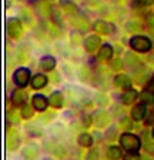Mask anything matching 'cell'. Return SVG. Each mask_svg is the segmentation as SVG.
<instances>
[{"label": "cell", "mask_w": 154, "mask_h": 160, "mask_svg": "<svg viewBox=\"0 0 154 160\" xmlns=\"http://www.w3.org/2000/svg\"><path fill=\"white\" fill-rule=\"evenodd\" d=\"M137 92L134 89H128L127 92H124L123 96H121V102H123L124 104H131L136 102V99H137Z\"/></svg>", "instance_id": "obj_13"}, {"label": "cell", "mask_w": 154, "mask_h": 160, "mask_svg": "<svg viewBox=\"0 0 154 160\" xmlns=\"http://www.w3.org/2000/svg\"><path fill=\"white\" fill-rule=\"evenodd\" d=\"M30 84L33 89H41V87H44L47 84V77L44 76V74H36V76L31 79Z\"/></svg>", "instance_id": "obj_15"}, {"label": "cell", "mask_w": 154, "mask_h": 160, "mask_svg": "<svg viewBox=\"0 0 154 160\" xmlns=\"http://www.w3.org/2000/svg\"><path fill=\"white\" fill-rule=\"evenodd\" d=\"M6 29H7V34L12 39H19L22 34V23L20 20L16 17H10L6 23Z\"/></svg>", "instance_id": "obj_4"}, {"label": "cell", "mask_w": 154, "mask_h": 160, "mask_svg": "<svg viewBox=\"0 0 154 160\" xmlns=\"http://www.w3.org/2000/svg\"><path fill=\"white\" fill-rule=\"evenodd\" d=\"M31 104H33V107L36 110L43 112V110L47 109L49 100H47L44 96H41V94H36V96H33V99H31Z\"/></svg>", "instance_id": "obj_7"}, {"label": "cell", "mask_w": 154, "mask_h": 160, "mask_svg": "<svg viewBox=\"0 0 154 160\" xmlns=\"http://www.w3.org/2000/svg\"><path fill=\"white\" fill-rule=\"evenodd\" d=\"M49 103L51 104L53 107H61L63 106V96H61V93H59V92H54V93L50 94V99H49Z\"/></svg>", "instance_id": "obj_16"}, {"label": "cell", "mask_w": 154, "mask_h": 160, "mask_svg": "<svg viewBox=\"0 0 154 160\" xmlns=\"http://www.w3.org/2000/svg\"><path fill=\"white\" fill-rule=\"evenodd\" d=\"M120 144L124 150H127L128 153L131 152H137L141 146V142L136 134H131V133H123L120 137Z\"/></svg>", "instance_id": "obj_1"}, {"label": "cell", "mask_w": 154, "mask_h": 160, "mask_svg": "<svg viewBox=\"0 0 154 160\" xmlns=\"http://www.w3.org/2000/svg\"><path fill=\"white\" fill-rule=\"evenodd\" d=\"M93 120L99 127H104V126H107V123H108V116L106 112L100 110V112H96V113H94Z\"/></svg>", "instance_id": "obj_11"}, {"label": "cell", "mask_w": 154, "mask_h": 160, "mask_svg": "<svg viewBox=\"0 0 154 160\" xmlns=\"http://www.w3.org/2000/svg\"><path fill=\"white\" fill-rule=\"evenodd\" d=\"M146 117V104L140 103V104H136L131 110V119L136 120V122H140Z\"/></svg>", "instance_id": "obj_8"}, {"label": "cell", "mask_w": 154, "mask_h": 160, "mask_svg": "<svg viewBox=\"0 0 154 160\" xmlns=\"http://www.w3.org/2000/svg\"><path fill=\"white\" fill-rule=\"evenodd\" d=\"M51 152H53L56 156H59V157H64V156H66V150H64V147L60 146V144H56V146H54V149H51Z\"/></svg>", "instance_id": "obj_24"}, {"label": "cell", "mask_w": 154, "mask_h": 160, "mask_svg": "<svg viewBox=\"0 0 154 160\" xmlns=\"http://www.w3.org/2000/svg\"><path fill=\"white\" fill-rule=\"evenodd\" d=\"M141 160H150V159H141Z\"/></svg>", "instance_id": "obj_32"}, {"label": "cell", "mask_w": 154, "mask_h": 160, "mask_svg": "<svg viewBox=\"0 0 154 160\" xmlns=\"http://www.w3.org/2000/svg\"><path fill=\"white\" fill-rule=\"evenodd\" d=\"M100 46V37L96 36V34H90L87 39L84 40V49L87 50L89 53H93L96 52V49Z\"/></svg>", "instance_id": "obj_6"}, {"label": "cell", "mask_w": 154, "mask_h": 160, "mask_svg": "<svg viewBox=\"0 0 154 160\" xmlns=\"http://www.w3.org/2000/svg\"><path fill=\"white\" fill-rule=\"evenodd\" d=\"M83 122H84V123H86V126H90V119H89V117H86V119H84V117H83Z\"/></svg>", "instance_id": "obj_31"}, {"label": "cell", "mask_w": 154, "mask_h": 160, "mask_svg": "<svg viewBox=\"0 0 154 160\" xmlns=\"http://www.w3.org/2000/svg\"><path fill=\"white\" fill-rule=\"evenodd\" d=\"M33 113H34V107H33V104H27V103H24L23 106H22V117L23 119H30L31 116H33Z\"/></svg>", "instance_id": "obj_21"}, {"label": "cell", "mask_w": 154, "mask_h": 160, "mask_svg": "<svg viewBox=\"0 0 154 160\" xmlns=\"http://www.w3.org/2000/svg\"><path fill=\"white\" fill-rule=\"evenodd\" d=\"M51 17H53V20L56 22L57 24L60 23V19H59V12H57V7L56 6H51Z\"/></svg>", "instance_id": "obj_27"}, {"label": "cell", "mask_w": 154, "mask_h": 160, "mask_svg": "<svg viewBox=\"0 0 154 160\" xmlns=\"http://www.w3.org/2000/svg\"><path fill=\"white\" fill-rule=\"evenodd\" d=\"M126 63H127V66L130 67V69H134L136 66H138L140 64V60L137 59V57L134 56V54H127V57H126Z\"/></svg>", "instance_id": "obj_23"}, {"label": "cell", "mask_w": 154, "mask_h": 160, "mask_svg": "<svg viewBox=\"0 0 154 160\" xmlns=\"http://www.w3.org/2000/svg\"><path fill=\"white\" fill-rule=\"evenodd\" d=\"M23 156L26 157L27 160H34L37 156H39V149H37L36 144H29L26 146V149L23 150Z\"/></svg>", "instance_id": "obj_14"}, {"label": "cell", "mask_w": 154, "mask_h": 160, "mask_svg": "<svg viewBox=\"0 0 154 160\" xmlns=\"http://www.w3.org/2000/svg\"><path fill=\"white\" fill-rule=\"evenodd\" d=\"M107 157L108 160H118L121 157V152L117 146H111L107 150Z\"/></svg>", "instance_id": "obj_20"}, {"label": "cell", "mask_w": 154, "mask_h": 160, "mask_svg": "<svg viewBox=\"0 0 154 160\" xmlns=\"http://www.w3.org/2000/svg\"><path fill=\"white\" fill-rule=\"evenodd\" d=\"M140 100L141 103L144 104H153L154 103V93L153 92H143L140 94Z\"/></svg>", "instance_id": "obj_22"}, {"label": "cell", "mask_w": 154, "mask_h": 160, "mask_svg": "<svg viewBox=\"0 0 154 160\" xmlns=\"http://www.w3.org/2000/svg\"><path fill=\"white\" fill-rule=\"evenodd\" d=\"M124 160H140V156L137 154V152H131L124 156Z\"/></svg>", "instance_id": "obj_26"}, {"label": "cell", "mask_w": 154, "mask_h": 160, "mask_svg": "<svg viewBox=\"0 0 154 160\" xmlns=\"http://www.w3.org/2000/svg\"><path fill=\"white\" fill-rule=\"evenodd\" d=\"M56 66V59L51 56H44L43 59L40 60V67L44 70V72H50V70L54 69Z\"/></svg>", "instance_id": "obj_12"}, {"label": "cell", "mask_w": 154, "mask_h": 160, "mask_svg": "<svg viewBox=\"0 0 154 160\" xmlns=\"http://www.w3.org/2000/svg\"><path fill=\"white\" fill-rule=\"evenodd\" d=\"M114 84L118 87H121V89H131V80L128 76H126V74H117V76L114 77Z\"/></svg>", "instance_id": "obj_9"}, {"label": "cell", "mask_w": 154, "mask_h": 160, "mask_svg": "<svg viewBox=\"0 0 154 160\" xmlns=\"http://www.w3.org/2000/svg\"><path fill=\"white\" fill-rule=\"evenodd\" d=\"M19 143H20L19 134H17L16 132H9V134H7V140H6L7 149L9 150H16L17 147H19Z\"/></svg>", "instance_id": "obj_10"}, {"label": "cell", "mask_w": 154, "mask_h": 160, "mask_svg": "<svg viewBox=\"0 0 154 160\" xmlns=\"http://www.w3.org/2000/svg\"><path fill=\"white\" fill-rule=\"evenodd\" d=\"M87 160H99V152L96 149H91L87 154Z\"/></svg>", "instance_id": "obj_28"}, {"label": "cell", "mask_w": 154, "mask_h": 160, "mask_svg": "<svg viewBox=\"0 0 154 160\" xmlns=\"http://www.w3.org/2000/svg\"><path fill=\"white\" fill-rule=\"evenodd\" d=\"M77 140H79V144L83 147H90L91 144H93V137L87 133H81Z\"/></svg>", "instance_id": "obj_19"}, {"label": "cell", "mask_w": 154, "mask_h": 160, "mask_svg": "<svg viewBox=\"0 0 154 160\" xmlns=\"http://www.w3.org/2000/svg\"><path fill=\"white\" fill-rule=\"evenodd\" d=\"M12 100H13V103L16 104H23L26 103V100H27V94L24 93L23 90H16L13 93V96H12Z\"/></svg>", "instance_id": "obj_17"}, {"label": "cell", "mask_w": 154, "mask_h": 160, "mask_svg": "<svg viewBox=\"0 0 154 160\" xmlns=\"http://www.w3.org/2000/svg\"><path fill=\"white\" fill-rule=\"evenodd\" d=\"M146 23L148 24L150 29H154V13L147 14V17H146Z\"/></svg>", "instance_id": "obj_29"}, {"label": "cell", "mask_w": 154, "mask_h": 160, "mask_svg": "<svg viewBox=\"0 0 154 160\" xmlns=\"http://www.w3.org/2000/svg\"><path fill=\"white\" fill-rule=\"evenodd\" d=\"M141 3V6H151V4H154V0H138Z\"/></svg>", "instance_id": "obj_30"}, {"label": "cell", "mask_w": 154, "mask_h": 160, "mask_svg": "<svg viewBox=\"0 0 154 160\" xmlns=\"http://www.w3.org/2000/svg\"><path fill=\"white\" fill-rule=\"evenodd\" d=\"M130 46L136 52L146 53V52H148L151 49V42H150V39H147V37H144V36H134L130 39Z\"/></svg>", "instance_id": "obj_2"}, {"label": "cell", "mask_w": 154, "mask_h": 160, "mask_svg": "<svg viewBox=\"0 0 154 160\" xmlns=\"http://www.w3.org/2000/svg\"><path fill=\"white\" fill-rule=\"evenodd\" d=\"M111 56H113V47L110 44H103L100 49V59L108 60L111 59Z\"/></svg>", "instance_id": "obj_18"}, {"label": "cell", "mask_w": 154, "mask_h": 160, "mask_svg": "<svg viewBox=\"0 0 154 160\" xmlns=\"http://www.w3.org/2000/svg\"><path fill=\"white\" fill-rule=\"evenodd\" d=\"M121 67H123V62H121L120 59H116V60H113V62H111V69L120 70Z\"/></svg>", "instance_id": "obj_25"}, {"label": "cell", "mask_w": 154, "mask_h": 160, "mask_svg": "<svg viewBox=\"0 0 154 160\" xmlns=\"http://www.w3.org/2000/svg\"><path fill=\"white\" fill-rule=\"evenodd\" d=\"M46 160H50V159H46Z\"/></svg>", "instance_id": "obj_34"}, {"label": "cell", "mask_w": 154, "mask_h": 160, "mask_svg": "<svg viewBox=\"0 0 154 160\" xmlns=\"http://www.w3.org/2000/svg\"><path fill=\"white\" fill-rule=\"evenodd\" d=\"M13 82L17 87H26L30 80V70L26 67H20L13 73Z\"/></svg>", "instance_id": "obj_3"}, {"label": "cell", "mask_w": 154, "mask_h": 160, "mask_svg": "<svg viewBox=\"0 0 154 160\" xmlns=\"http://www.w3.org/2000/svg\"><path fill=\"white\" fill-rule=\"evenodd\" d=\"M93 29L96 33H100V34H113L116 32V27L111 23L104 22V20H96L93 24Z\"/></svg>", "instance_id": "obj_5"}, {"label": "cell", "mask_w": 154, "mask_h": 160, "mask_svg": "<svg viewBox=\"0 0 154 160\" xmlns=\"http://www.w3.org/2000/svg\"><path fill=\"white\" fill-rule=\"evenodd\" d=\"M153 137H154V129H153Z\"/></svg>", "instance_id": "obj_33"}]
</instances>
